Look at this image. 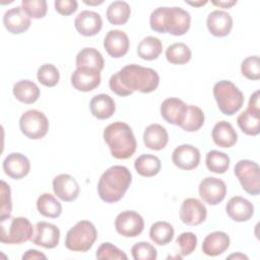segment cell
I'll return each instance as SVG.
<instances>
[{
	"label": "cell",
	"mask_w": 260,
	"mask_h": 260,
	"mask_svg": "<svg viewBox=\"0 0 260 260\" xmlns=\"http://www.w3.org/2000/svg\"><path fill=\"white\" fill-rule=\"evenodd\" d=\"M159 83L157 72L137 64L124 66L109 80L111 90L120 96H128L134 91L148 93L155 90Z\"/></svg>",
	"instance_id": "6da1fadb"
},
{
	"label": "cell",
	"mask_w": 260,
	"mask_h": 260,
	"mask_svg": "<svg viewBox=\"0 0 260 260\" xmlns=\"http://www.w3.org/2000/svg\"><path fill=\"white\" fill-rule=\"evenodd\" d=\"M149 24L154 31L183 36L190 28L191 16L181 7H158L151 12Z\"/></svg>",
	"instance_id": "7a4b0ae2"
},
{
	"label": "cell",
	"mask_w": 260,
	"mask_h": 260,
	"mask_svg": "<svg viewBox=\"0 0 260 260\" xmlns=\"http://www.w3.org/2000/svg\"><path fill=\"white\" fill-rule=\"evenodd\" d=\"M132 182L130 171L124 166H112L101 176L98 183L100 198L107 203L119 201Z\"/></svg>",
	"instance_id": "3957f363"
},
{
	"label": "cell",
	"mask_w": 260,
	"mask_h": 260,
	"mask_svg": "<svg viewBox=\"0 0 260 260\" xmlns=\"http://www.w3.org/2000/svg\"><path fill=\"white\" fill-rule=\"evenodd\" d=\"M104 140L111 154L117 159H127L136 150V139L130 126L124 122H114L104 130Z\"/></svg>",
	"instance_id": "277c9868"
},
{
	"label": "cell",
	"mask_w": 260,
	"mask_h": 260,
	"mask_svg": "<svg viewBox=\"0 0 260 260\" xmlns=\"http://www.w3.org/2000/svg\"><path fill=\"white\" fill-rule=\"evenodd\" d=\"M213 95L220 112L226 116L236 114L244 104L243 92L230 80H220L213 86Z\"/></svg>",
	"instance_id": "5b68a950"
},
{
	"label": "cell",
	"mask_w": 260,
	"mask_h": 260,
	"mask_svg": "<svg viewBox=\"0 0 260 260\" xmlns=\"http://www.w3.org/2000/svg\"><path fill=\"white\" fill-rule=\"evenodd\" d=\"M0 241L3 244H22L31 240L34 229L30 221L23 216L0 219Z\"/></svg>",
	"instance_id": "8992f818"
},
{
	"label": "cell",
	"mask_w": 260,
	"mask_h": 260,
	"mask_svg": "<svg viewBox=\"0 0 260 260\" xmlns=\"http://www.w3.org/2000/svg\"><path fill=\"white\" fill-rule=\"evenodd\" d=\"M98 238V232L92 222L80 220L73 225L66 234L65 246L74 252L88 251Z\"/></svg>",
	"instance_id": "52a82bcc"
},
{
	"label": "cell",
	"mask_w": 260,
	"mask_h": 260,
	"mask_svg": "<svg viewBox=\"0 0 260 260\" xmlns=\"http://www.w3.org/2000/svg\"><path fill=\"white\" fill-rule=\"evenodd\" d=\"M234 173L247 193L253 196L259 194L260 169L257 162L249 159L239 160L235 166Z\"/></svg>",
	"instance_id": "ba28073f"
},
{
	"label": "cell",
	"mask_w": 260,
	"mask_h": 260,
	"mask_svg": "<svg viewBox=\"0 0 260 260\" xmlns=\"http://www.w3.org/2000/svg\"><path fill=\"white\" fill-rule=\"evenodd\" d=\"M19 128L27 138L41 139L48 133L49 121L43 112L28 110L21 115Z\"/></svg>",
	"instance_id": "9c48e42d"
},
{
	"label": "cell",
	"mask_w": 260,
	"mask_h": 260,
	"mask_svg": "<svg viewBox=\"0 0 260 260\" xmlns=\"http://www.w3.org/2000/svg\"><path fill=\"white\" fill-rule=\"evenodd\" d=\"M115 229L119 235L125 238H135L142 233L144 220L138 212L125 210L116 216Z\"/></svg>",
	"instance_id": "30bf717a"
},
{
	"label": "cell",
	"mask_w": 260,
	"mask_h": 260,
	"mask_svg": "<svg viewBox=\"0 0 260 260\" xmlns=\"http://www.w3.org/2000/svg\"><path fill=\"white\" fill-rule=\"evenodd\" d=\"M199 196L201 199L210 205L220 203L226 194L225 183L214 177H206L203 179L198 187Z\"/></svg>",
	"instance_id": "8fae6325"
},
{
	"label": "cell",
	"mask_w": 260,
	"mask_h": 260,
	"mask_svg": "<svg viewBox=\"0 0 260 260\" xmlns=\"http://www.w3.org/2000/svg\"><path fill=\"white\" fill-rule=\"evenodd\" d=\"M207 216L205 205L196 198L185 199L180 207V218L187 225L201 224Z\"/></svg>",
	"instance_id": "7c38bea8"
},
{
	"label": "cell",
	"mask_w": 260,
	"mask_h": 260,
	"mask_svg": "<svg viewBox=\"0 0 260 260\" xmlns=\"http://www.w3.org/2000/svg\"><path fill=\"white\" fill-rule=\"evenodd\" d=\"M172 160L179 169L190 171L198 167L200 162V151L193 145L182 144L174 149Z\"/></svg>",
	"instance_id": "4fadbf2b"
},
{
	"label": "cell",
	"mask_w": 260,
	"mask_h": 260,
	"mask_svg": "<svg viewBox=\"0 0 260 260\" xmlns=\"http://www.w3.org/2000/svg\"><path fill=\"white\" fill-rule=\"evenodd\" d=\"M35 228V235L31 238V242L35 245L46 249H53L59 244L60 231L57 225L47 221H39Z\"/></svg>",
	"instance_id": "5bb4252c"
},
{
	"label": "cell",
	"mask_w": 260,
	"mask_h": 260,
	"mask_svg": "<svg viewBox=\"0 0 260 260\" xmlns=\"http://www.w3.org/2000/svg\"><path fill=\"white\" fill-rule=\"evenodd\" d=\"M53 191L59 199L65 202L74 201L79 195L77 181L68 174H60L53 180Z\"/></svg>",
	"instance_id": "9a60e30c"
},
{
	"label": "cell",
	"mask_w": 260,
	"mask_h": 260,
	"mask_svg": "<svg viewBox=\"0 0 260 260\" xmlns=\"http://www.w3.org/2000/svg\"><path fill=\"white\" fill-rule=\"evenodd\" d=\"M4 173L14 180H20L27 176L30 171V162L28 158L19 152L9 153L2 164Z\"/></svg>",
	"instance_id": "2e32d148"
},
{
	"label": "cell",
	"mask_w": 260,
	"mask_h": 260,
	"mask_svg": "<svg viewBox=\"0 0 260 260\" xmlns=\"http://www.w3.org/2000/svg\"><path fill=\"white\" fill-rule=\"evenodd\" d=\"M76 30L84 37H92L100 32L103 27L101 15L94 11L83 10L78 13L74 19Z\"/></svg>",
	"instance_id": "e0dca14e"
},
{
	"label": "cell",
	"mask_w": 260,
	"mask_h": 260,
	"mask_svg": "<svg viewBox=\"0 0 260 260\" xmlns=\"http://www.w3.org/2000/svg\"><path fill=\"white\" fill-rule=\"evenodd\" d=\"M188 106L178 98H168L160 105V115L170 124L180 126L186 116Z\"/></svg>",
	"instance_id": "ac0fdd59"
},
{
	"label": "cell",
	"mask_w": 260,
	"mask_h": 260,
	"mask_svg": "<svg viewBox=\"0 0 260 260\" xmlns=\"http://www.w3.org/2000/svg\"><path fill=\"white\" fill-rule=\"evenodd\" d=\"M128 36L119 29H112L107 32L104 39V47L107 53L113 58L125 56L129 50Z\"/></svg>",
	"instance_id": "d6986e66"
},
{
	"label": "cell",
	"mask_w": 260,
	"mask_h": 260,
	"mask_svg": "<svg viewBox=\"0 0 260 260\" xmlns=\"http://www.w3.org/2000/svg\"><path fill=\"white\" fill-rule=\"evenodd\" d=\"M101 83V72L89 68H76L71 75V84L79 91H90Z\"/></svg>",
	"instance_id": "ffe728a7"
},
{
	"label": "cell",
	"mask_w": 260,
	"mask_h": 260,
	"mask_svg": "<svg viewBox=\"0 0 260 260\" xmlns=\"http://www.w3.org/2000/svg\"><path fill=\"white\" fill-rule=\"evenodd\" d=\"M3 24L9 32L19 35L29 28L30 17L22 10L20 6H16L4 13Z\"/></svg>",
	"instance_id": "44dd1931"
},
{
	"label": "cell",
	"mask_w": 260,
	"mask_h": 260,
	"mask_svg": "<svg viewBox=\"0 0 260 260\" xmlns=\"http://www.w3.org/2000/svg\"><path fill=\"white\" fill-rule=\"evenodd\" d=\"M206 25L212 36L222 38L231 32L233 28V18L226 11L213 10L207 16Z\"/></svg>",
	"instance_id": "7402d4cb"
},
{
	"label": "cell",
	"mask_w": 260,
	"mask_h": 260,
	"mask_svg": "<svg viewBox=\"0 0 260 260\" xmlns=\"http://www.w3.org/2000/svg\"><path fill=\"white\" fill-rule=\"evenodd\" d=\"M225 211L233 220L243 222L249 220L253 216L254 206L246 198L234 196L226 203Z\"/></svg>",
	"instance_id": "603a6c76"
},
{
	"label": "cell",
	"mask_w": 260,
	"mask_h": 260,
	"mask_svg": "<svg viewBox=\"0 0 260 260\" xmlns=\"http://www.w3.org/2000/svg\"><path fill=\"white\" fill-rule=\"evenodd\" d=\"M230 237L224 232L216 231L208 234L202 244V251L207 256H218L230 247Z\"/></svg>",
	"instance_id": "cb8c5ba5"
},
{
	"label": "cell",
	"mask_w": 260,
	"mask_h": 260,
	"mask_svg": "<svg viewBox=\"0 0 260 260\" xmlns=\"http://www.w3.org/2000/svg\"><path fill=\"white\" fill-rule=\"evenodd\" d=\"M169 141L167 129L159 124L148 125L143 133V142L145 146L152 150H161Z\"/></svg>",
	"instance_id": "d4e9b609"
},
{
	"label": "cell",
	"mask_w": 260,
	"mask_h": 260,
	"mask_svg": "<svg viewBox=\"0 0 260 260\" xmlns=\"http://www.w3.org/2000/svg\"><path fill=\"white\" fill-rule=\"evenodd\" d=\"M213 142L219 147H232L238 140V134L233 125L226 121L217 122L211 132Z\"/></svg>",
	"instance_id": "484cf974"
},
{
	"label": "cell",
	"mask_w": 260,
	"mask_h": 260,
	"mask_svg": "<svg viewBox=\"0 0 260 260\" xmlns=\"http://www.w3.org/2000/svg\"><path fill=\"white\" fill-rule=\"evenodd\" d=\"M89 109L93 117L100 120H106L113 116L116 111V105L110 95L100 93L91 99Z\"/></svg>",
	"instance_id": "4316f807"
},
{
	"label": "cell",
	"mask_w": 260,
	"mask_h": 260,
	"mask_svg": "<svg viewBox=\"0 0 260 260\" xmlns=\"http://www.w3.org/2000/svg\"><path fill=\"white\" fill-rule=\"evenodd\" d=\"M76 68H89L96 71L104 69L105 61L101 52L94 48H83L76 56Z\"/></svg>",
	"instance_id": "83f0119b"
},
{
	"label": "cell",
	"mask_w": 260,
	"mask_h": 260,
	"mask_svg": "<svg viewBox=\"0 0 260 260\" xmlns=\"http://www.w3.org/2000/svg\"><path fill=\"white\" fill-rule=\"evenodd\" d=\"M12 91L17 101L26 105L36 103L40 98L39 86L35 82L27 79L17 81L13 85Z\"/></svg>",
	"instance_id": "f1b7e54d"
},
{
	"label": "cell",
	"mask_w": 260,
	"mask_h": 260,
	"mask_svg": "<svg viewBox=\"0 0 260 260\" xmlns=\"http://www.w3.org/2000/svg\"><path fill=\"white\" fill-rule=\"evenodd\" d=\"M240 129L247 135L256 136L260 132V111L247 108L237 118Z\"/></svg>",
	"instance_id": "f546056e"
},
{
	"label": "cell",
	"mask_w": 260,
	"mask_h": 260,
	"mask_svg": "<svg viewBox=\"0 0 260 260\" xmlns=\"http://www.w3.org/2000/svg\"><path fill=\"white\" fill-rule=\"evenodd\" d=\"M160 160L153 154H141L134 161L136 172L142 177H153L160 171Z\"/></svg>",
	"instance_id": "4dcf8cb0"
},
{
	"label": "cell",
	"mask_w": 260,
	"mask_h": 260,
	"mask_svg": "<svg viewBox=\"0 0 260 260\" xmlns=\"http://www.w3.org/2000/svg\"><path fill=\"white\" fill-rule=\"evenodd\" d=\"M131 14L130 6L125 1H114L107 8V19L114 25L125 24Z\"/></svg>",
	"instance_id": "1f68e13d"
},
{
	"label": "cell",
	"mask_w": 260,
	"mask_h": 260,
	"mask_svg": "<svg viewBox=\"0 0 260 260\" xmlns=\"http://www.w3.org/2000/svg\"><path fill=\"white\" fill-rule=\"evenodd\" d=\"M162 51V44L158 38L148 36L144 38L137 46V55L147 61L158 58Z\"/></svg>",
	"instance_id": "d6a6232c"
},
{
	"label": "cell",
	"mask_w": 260,
	"mask_h": 260,
	"mask_svg": "<svg viewBox=\"0 0 260 260\" xmlns=\"http://www.w3.org/2000/svg\"><path fill=\"white\" fill-rule=\"evenodd\" d=\"M37 208L40 214L50 218H57L62 213L61 203L50 193H43L39 196Z\"/></svg>",
	"instance_id": "836d02e7"
},
{
	"label": "cell",
	"mask_w": 260,
	"mask_h": 260,
	"mask_svg": "<svg viewBox=\"0 0 260 260\" xmlns=\"http://www.w3.org/2000/svg\"><path fill=\"white\" fill-rule=\"evenodd\" d=\"M175 235L174 228L171 223L167 221H156L149 230V238L151 241L159 246H165L169 244Z\"/></svg>",
	"instance_id": "e575fe53"
},
{
	"label": "cell",
	"mask_w": 260,
	"mask_h": 260,
	"mask_svg": "<svg viewBox=\"0 0 260 260\" xmlns=\"http://www.w3.org/2000/svg\"><path fill=\"white\" fill-rule=\"evenodd\" d=\"M207 169L215 174H224L230 168V156L218 150H210L205 158Z\"/></svg>",
	"instance_id": "d590c367"
},
{
	"label": "cell",
	"mask_w": 260,
	"mask_h": 260,
	"mask_svg": "<svg viewBox=\"0 0 260 260\" xmlns=\"http://www.w3.org/2000/svg\"><path fill=\"white\" fill-rule=\"evenodd\" d=\"M204 124V113L203 111L194 105L188 106V110L183 123L180 127L187 132H195L199 130Z\"/></svg>",
	"instance_id": "8d00e7d4"
},
{
	"label": "cell",
	"mask_w": 260,
	"mask_h": 260,
	"mask_svg": "<svg viewBox=\"0 0 260 260\" xmlns=\"http://www.w3.org/2000/svg\"><path fill=\"white\" fill-rule=\"evenodd\" d=\"M192 56L191 50L184 43H175L166 50V58L172 64H186Z\"/></svg>",
	"instance_id": "74e56055"
},
{
	"label": "cell",
	"mask_w": 260,
	"mask_h": 260,
	"mask_svg": "<svg viewBox=\"0 0 260 260\" xmlns=\"http://www.w3.org/2000/svg\"><path fill=\"white\" fill-rule=\"evenodd\" d=\"M37 77L40 83H42L45 86L53 87L55 86L60 79V73L57 67L50 63H45L41 65V67L38 69Z\"/></svg>",
	"instance_id": "f35d334b"
},
{
	"label": "cell",
	"mask_w": 260,
	"mask_h": 260,
	"mask_svg": "<svg viewBox=\"0 0 260 260\" xmlns=\"http://www.w3.org/2000/svg\"><path fill=\"white\" fill-rule=\"evenodd\" d=\"M21 8L30 18L35 19L43 18L48 10L45 0H22Z\"/></svg>",
	"instance_id": "ab89813d"
},
{
	"label": "cell",
	"mask_w": 260,
	"mask_h": 260,
	"mask_svg": "<svg viewBox=\"0 0 260 260\" xmlns=\"http://www.w3.org/2000/svg\"><path fill=\"white\" fill-rule=\"evenodd\" d=\"M131 254L134 260H154L157 257L156 249L147 242H138L133 245Z\"/></svg>",
	"instance_id": "60d3db41"
},
{
	"label": "cell",
	"mask_w": 260,
	"mask_h": 260,
	"mask_svg": "<svg viewBox=\"0 0 260 260\" xmlns=\"http://www.w3.org/2000/svg\"><path fill=\"white\" fill-rule=\"evenodd\" d=\"M242 74L250 80L260 79V64L257 55L247 57L241 64Z\"/></svg>",
	"instance_id": "b9f144b4"
},
{
	"label": "cell",
	"mask_w": 260,
	"mask_h": 260,
	"mask_svg": "<svg viewBox=\"0 0 260 260\" xmlns=\"http://www.w3.org/2000/svg\"><path fill=\"white\" fill-rule=\"evenodd\" d=\"M95 257L101 260L105 259H128L127 255L113 244L106 242L103 243L96 250Z\"/></svg>",
	"instance_id": "7bdbcfd3"
},
{
	"label": "cell",
	"mask_w": 260,
	"mask_h": 260,
	"mask_svg": "<svg viewBox=\"0 0 260 260\" xmlns=\"http://www.w3.org/2000/svg\"><path fill=\"white\" fill-rule=\"evenodd\" d=\"M176 243L180 247L181 255L187 256L190 255L197 246V237L195 234L191 232H185L182 233L176 240Z\"/></svg>",
	"instance_id": "ee69618b"
},
{
	"label": "cell",
	"mask_w": 260,
	"mask_h": 260,
	"mask_svg": "<svg viewBox=\"0 0 260 260\" xmlns=\"http://www.w3.org/2000/svg\"><path fill=\"white\" fill-rule=\"evenodd\" d=\"M1 187V207H0V219L11 216L12 202H11V191L9 185L5 181L0 182Z\"/></svg>",
	"instance_id": "f6af8a7d"
},
{
	"label": "cell",
	"mask_w": 260,
	"mask_h": 260,
	"mask_svg": "<svg viewBox=\"0 0 260 260\" xmlns=\"http://www.w3.org/2000/svg\"><path fill=\"white\" fill-rule=\"evenodd\" d=\"M55 9L61 15H70L77 10L78 3L75 0H56Z\"/></svg>",
	"instance_id": "bcb514c9"
},
{
	"label": "cell",
	"mask_w": 260,
	"mask_h": 260,
	"mask_svg": "<svg viewBox=\"0 0 260 260\" xmlns=\"http://www.w3.org/2000/svg\"><path fill=\"white\" fill-rule=\"evenodd\" d=\"M41 258L46 259L47 256H46L45 254L41 253L40 251L34 250V249L27 250V251L22 255V259H23V260H27V259H29V260H31V259H41Z\"/></svg>",
	"instance_id": "7dc6e473"
},
{
	"label": "cell",
	"mask_w": 260,
	"mask_h": 260,
	"mask_svg": "<svg viewBox=\"0 0 260 260\" xmlns=\"http://www.w3.org/2000/svg\"><path fill=\"white\" fill-rule=\"evenodd\" d=\"M248 108L252 110H257L260 111V106H259V90H256L251 96L249 101Z\"/></svg>",
	"instance_id": "c3c4849f"
},
{
	"label": "cell",
	"mask_w": 260,
	"mask_h": 260,
	"mask_svg": "<svg viewBox=\"0 0 260 260\" xmlns=\"http://www.w3.org/2000/svg\"><path fill=\"white\" fill-rule=\"evenodd\" d=\"M211 3L213 5L221 7V8H230V7L234 6L235 4H237V1L236 0H228V1H216V0H213V1H211Z\"/></svg>",
	"instance_id": "681fc988"
},
{
	"label": "cell",
	"mask_w": 260,
	"mask_h": 260,
	"mask_svg": "<svg viewBox=\"0 0 260 260\" xmlns=\"http://www.w3.org/2000/svg\"><path fill=\"white\" fill-rule=\"evenodd\" d=\"M228 259H248V257L242 253H237V254H232L228 257Z\"/></svg>",
	"instance_id": "f907efd6"
},
{
	"label": "cell",
	"mask_w": 260,
	"mask_h": 260,
	"mask_svg": "<svg viewBox=\"0 0 260 260\" xmlns=\"http://www.w3.org/2000/svg\"><path fill=\"white\" fill-rule=\"evenodd\" d=\"M187 4L192 5V6H202L207 3V1H199V2H191V1H186Z\"/></svg>",
	"instance_id": "816d5d0a"
},
{
	"label": "cell",
	"mask_w": 260,
	"mask_h": 260,
	"mask_svg": "<svg viewBox=\"0 0 260 260\" xmlns=\"http://www.w3.org/2000/svg\"><path fill=\"white\" fill-rule=\"evenodd\" d=\"M104 1L101 0V1H94V2H91V1H84L85 4L87 5H99V4H102Z\"/></svg>",
	"instance_id": "f5cc1de1"
}]
</instances>
